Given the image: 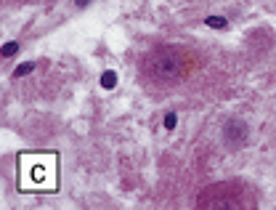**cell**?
Here are the masks:
<instances>
[{"label": "cell", "instance_id": "obj_1", "mask_svg": "<svg viewBox=\"0 0 276 210\" xmlns=\"http://www.w3.org/2000/svg\"><path fill=\"white\" fill-rule=\"evenodd\" d=\"M19 192H56L58 154H19Z\"/></svg>", "mask_w": 276, "mask_h": 210}, {"label": "cell", "instance_id": "obj_2", "mask_svg": "<svg viewBox=\"0 0 276 210\" xmlns=\"http://www.w3.org/2000/svg\"><path fill=\"white\" fill-rule=\"evenodd\" d=\"M146 72H149V78L157 80V82H175L186 72V58H183V54L178 48L160 46L146 56Z\"/></svg>", "mask_w": 276, "mask_h": 210}, {"label": "cell", "instance_id": "obj_3", "mask_svg": "<svg viewBox=\"0 0 276 210\" xmlns=\"http://www.w3.org/2000/svg\"><path fill=\"white\" fill-rule=\"evenodd\" d=\"M223 138L229 146H242L247 141V125L242 120H229L223 128Z\"/></svg>", "mask_w": 276, "mask_h": 210}, {"label": "cell", "instance_id": "obj_4", "mask_svg": "<svg viewBox=\"0 0 276 210\" xmlns=\"http://www.w3.org/2000/svg\"><path fill=\"white\" fill-rule=\"evenodd\" d=\"M205 24H207V27H213V30H226V27H229V22H226L223 16H207Z\"/></svg>", "mask_w": 276, "mask_h": 210}, {"label": "cell", "instance_id": "obj_5", "mask_svg": "<svg viewBox=\"0 0 276 210\" xmlns=\"http://www.w3.org/2000/svg\"><path fill=\"white\" fill-rule=\"evenodd\" d=\"M101 86H104L106 90H112V88L117 86V72H112V70H106V72L101 74Z\"/></svg>", "mask_w": 276, "mask_h": 210}, {"label": "cell", "instance_id": "obj_6", "mask_svg": "<svg viewBox=\"0 0 276 210\" xmlns=\"http://www.w3.org/2000/svg\"><path fill=\"white\" fill-rule=\"evenodd\" d=\"M32 70H35V64H32V62H24L21 66H16V70H13V78L19 80V78H24V74H29Z\"/></svg>", "mask_w": 276, "mask_h": 210}, {"label": "cell", "instance_id": "obj_7", "mask_svg": "<svg viewBox=\"0 0 276 210\" xmlns=\"http://www.w3.org/2000/svg\"><path fill=\"white\" fill-rule=\"evenodd\" d=\"M16 51H19V43H13V40H11V43H5V46H3V56H5V58H11Z\"/></svg>", "mask_w": 276, "mask_h": 210}, {"label": "cell", "instance_id": "obj_8", "mask_svg": "<svg viewBox=\"0 0 276 210\" xmlns=\"http://www.w3.org/2000/svg\"><path fill=\"white\" fill-rule=\"evenodd\" d=\"M175 122H178V114H175V112H167V114H165V128H167V130H173V128H175Z\"/></svg>", "mask_w": 276, "mask_h": 210}, {"label": "cell", "instance_id": "obj_9", "mask_svg": "<svg viewBox=\"0 0 276 210\" xmlns=\"http://www.w3.org/2000/svg\"><path fill=\"white\" fill-rule=\"evenodd\" d=\"M90 3V0H74V6H77V8H85Z\"/></svg>", "mask_w": 276, "mask_h": 210}, {"label": "cell", "instance_id": "obj_10", "mask_svg": "<svg viewBox=\"0 0 276 210\" xmlns=\"http://www.w3.org/2000/svg\"><path fill=\"white\" fill-rule=\"evenodd\" d=\"M40 3H48V0H40Z\"/></svg>", "mask_w": 276, "mask_h": 210}]
</instances>
